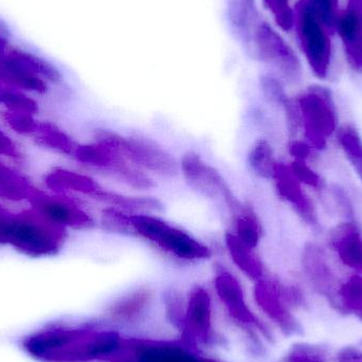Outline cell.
Listing matches in <instances>:
<instances>
[{"instance_id": "1", "label": "cell", "mask_w": 362, "mask_h": 362, "mask_svg": "<svg viewBox=\"0 0 362 362\" xmlns=\"http://www.w3.org/2000/svg\"><path fill=\"white\" fill-rule=\"evenodd\" d=\"M129 223L132 235L146 240L176 261L195 263L212 257V248L206 243L156 213H131Z\"/></svg>"}, {"instance_id": "2", "label": "cell", "mask_w": 362, "mask_h": 362, "mask_svg": "<svg viewBox=\"0 0 362 362\" xmlns=\"http://www.w3.org/2000/svg\"><path fill=\"white\" fill-rule=\"evenodd\" d=\"M67 232L30 208L13 213L0 245H8L28 257H52L63 248Z\"/></svg>"}, {"instance_id": "3", "label": "cell", "mask_w": 362, "mask_h": 362, "mask_svg": "<svg viewBox=\"0 0 362 362\" xmlns=\"http://www.w3.org/2000/svg\"><path fill=\"white\" fill-rule=\"evenodd\" d=\"M293 11V28L300 48L315 76L325 78L329 76L333 57L331 32L321 23L305 0H299Z\"/></svg>"}, {"instance_id": "4", "label": "cell", "mask_w": 362, "mask_h": 362, "mask_svg": "<svg viewBox=\"0 0 362 362\" xmlns=\"http://www.w3.org/2000/svg\"><path fill=\"white\" fill-rule=\"evenodd\" d=\"M295 101L308 144L315 150H323L337 127L331 93L325 87L313 86L298 95Z\"/></svg>"}, {"instance_id": "5", "label": "cell", "mask_w": 362, "mask_h": 362, "mask_svg": "<svg viewBox=\"0 0 362 362\" xmlns=\"http://www.w3.org/2000/svg\"><path fill=\"white\" fill-rule=\"evenodd\" d=\"M180 171L189 187L202 197L225 206L230 217L235 214L244 202L238 199L223 174L202 158L198 153L189 151L180 160Z\"/></svg>"}, {"instance_id": "6", "label": "cell", "mask_w": 362, "mask_h": 362, "mask_svg": "<svg viewBox=\"0 0 362 362\" xmlns=\"http://www.w3.org/2000/svg\"><path fill=\"white\" fill-rule=\"evenodd\" d=\"M112 142L125 159L150 175L173 178L180 173V160L155 140L141 135L123 136L115 132Z\"/></svg>"}, {"instance_id": "7", "label": "cell", "mask_w": 362, "mask_h": 362, "mask_svg": "<svg viewBox=\"0 0 362 362\" xmlns=\"http://www.w3.org/2000/svg\"><path fill=\"white\" fill-rule=\"evenodd\" d=\"M251 50L287 82L296 84L301 81L302 66L299 57L272 25L259 23L253 35Z\"/></svg>"}, {"instance_id": "8", "label": "cell", "mask_w": 362, "mask_h": 362, "mask_svg": "<svg viewBox=\"0 0 362 362\" xmlns=\"http://www.w3.org/2000/svg\"><path fill=\"white\" fill-rule=\"evenodd\" d=\"M30 206L49 223L66 230L91 229L97 225L95 217L72 196L40 191Z\"/></svg>"}, {"instance_id": "9", "label": "cell", "mask_w": 362, "mask_h": 362, "mask_svg": "<svg viewBox=\"0 0 362 362\" xmlns=\"http://www.w3.org/2000/svg\"><path fill=\"white\" fill-rule=\"evenodd\" d=\"M302 268L314 291L333 303L340 283L325 251L318 245H306L302 255Z\"/></svg>"}, {"instance_id": "10", "label": "cell", "mask_w": 362, "mask_h": 362, "mask_svg": "<svg viewBox=\"0 0 362 362\" xmlns=\"http://www.w3.org/2000/svg\"><path fill=\"white\" fill-rule=\"evenodd\" d=\"M335 31L338 32L348 63L362 72V0H346L339 11Z\"/></svg>"}, {"instance_id": "11", "label": "cell", "mask_w": 362, "mask_h": 362, "mask_svg": "<svg viewBox=\"0 0 362 362\" xmlns=\"http://www.w3.org/2000/svg\"><path fill=\"white\" fill-rule=\"evenodd\" d=\"M272 180L274 181L279 196L291 204V208L308 226L318 230L320 225L314 202L304 191L302 187L303 183L293 175L289 165L279 163Z\"/></svg>"}, {"instance_id": "12", "label": "cell", "mask_w": 362, "mask_h": 362, "mask_svg": "<svg viewBox=\"0 0 362 362\" xmlns=\"http://www.w3.org/2000/svg\"><path fill=\"white\" fill-rule=\"evenodd\" d=\"M45 185L50 193L62 195H82L95 200L103 189L91 176L82 172L57 168L49 172L44 180Z\"/></svg>"}, {"instance_id": "13", "label": "cell", "mask_w": 362, "mask_h": 362, "mask_svg": "<svg viewBox=\"0 0 362 362\" xmlns=\"http://www.w3.org/2000/svg\"><path fill=\"white\" fill-rule=\"evenodd\" d=\"M329 246L344 265L362 274V235L353 221L340 223L331 232Z\"/></svg>"}, {"instance_id": "14", "label": "cell", "mask_w": 362, "mask_h": 362, "mask_svg": "<svg viewBox=\"0 0 362 362\" xmlns=\"http://www.w3.org/2000/svg\"><path fill=\"white\" fill-rule=\"evenodd\" d=\"M225 4L234 35L251 50L253 35L259 23L255 0H225Z\"/></svg>"}, {"instance_id": "15", "label": "cell", "mask_w": 362, "mask_h": 362, "mask_svg": "<svg viewBox=\"0 0 362 362\" xmlns=\"http://www.w3.org/2000/svg\"><path fill=\"white\" fill-rule=\"evenodd\" d=\"M0 84L35 95H45L49 90V83L19 67L6 57V53L0 59Z\"/></svg>"}, {"instance_id": "16", "label": "cell", "mask_w": 362, "mask_h": 362, "mask_svg": "<svg viewBox=\"0 0 362 362\" xmlns=\"http://www.w3.org/2000/svg\"><path fill=\"white\" fill-rule=\"evenodd\" d=\"M226 250L236 267L255 280H262L265 274L263 261L257 255V249L249 247L238 240L231 231H227L223 238Z\"/></svg>"}, {"instance_id": "17", "label": "cell", "mask_w": 362, "mask_h": 362, "mask_svg": "<svg viewBox=\"0 0 362 362\" xmlns=\"http://www.w3.org/2000/svg\"><path fill=\"white\" fill-rule=\"evenodd\" d=\"M6 57L12 59L19 67L27 70L30 74L40 76L49 84H59L63 81V74L57 69V66L30 51L16 48L10 45L6 51Z\"/></svg>"}, {"instance_id": "18", "label": "cell", "mask_w": 362, "mask_h": 362, "mask_svg": "<svg viewBox=\"0 0 362 362\" xmlns=\"http://www.w3.org/2000/svg\"><path fill=\"white\" fill-rule=\"evenodd\" d=\"M232 229L230 231L249 247L257 249L264 236V228L259 215L250 204H244L232 215Z\"/></svg>"}, {"instance_id": "19", "label": "cell", "mask_w": 362, "mask_h": 362, "mask_svg": "<svg viewBox=\"0 0 362 362\" xmlns=\"http://www.w3.org/2000/svg\"><path fill=\"white\" fill-rule=\"evenodd\" d=\"M38 192L25 176L0 161V200L30 202Z\"/></svg>"}, {"instance_id": "20", "label": "cell", "mask_w": 362, "mask_h": 362, "mask_svg": "<svg viewBox=\"0 0 362 362\" xmlns=\"http://www.w3.org/2000/svg\"><path fill=\"white\" fill-rule=\"evenodd\" d=\"M332 305L349 316L362 322V276L353 274L340 283Z\"/></svg>"}, {"instance_id": "21", "label": "cell", "mask_w": 362, "mask_h": 362, "mask_svg": "<svg viewBox=\"0 0 362 362\" xmlns=\"http://www.w3.org/2000/svg\"><path fill=\"white\" fill-rule=\"evenodd\" d=\"M247 163L250 171L262 180H272L279 165L272 144L264 138H259L251 144Z\"/></svg>"}, {"instance_id": "22", "label": "cell", "mask_w": 362, "mask_h": 362, "mask_svg": "<svg viewBox=\"0 0 362 362\" xmlns=\"http://www.w3.org/2000/svg\"><path fill=\"white\" fill-rule=\"evenodd\" d=\"M32 138L38 146L63 156L72 157L78 146L71 136L50 122L40 123V129Z\"/></svg>"}, {"instance_id": "23", "label": "cell", "mask_w": 362, "mask_h": 362, "mask_svg": "<svg viewBox=\"0 0 362 362\" xmlns=\"http://www.w3.org/2000/svg\"><path fill=\"white\" fill-rule=\"evenodd\" d=\"M338 144L341 146L346 158L354 168L362 181V141L361 136L353 127H342L337 135Z\"/></svg>"}, {"instance_id": "24", "label": "cell", "mask_w": 362, "mask_h": 362, "mask_svg": "<svg viewBox=\"0 0 362 362\" xmlns=\"http://www.w3.org/2000/svg\"><path fill=\"white\" fill-rule=\"evenodd\" d=\"M0 105L8 112H29L35 116L40 112L37 102L28 93L2 84H0Z\"/></svg>"}, {"instance_id": "25", "label": "cell", "mask_w": 362, "mask_h": 362, "mask_svg": "<svg viewBox=\"0 0 362 362\" xmlns=\"http://www.w3.org/2000/svg\"><path fill=\"white\" fill-rule=\"evenodd\" d=\"M129 214L120 209L104 206L100 215V225L106 231L120 235H132Z\"/></svg>"}, {"instance_id": "26", "label": "cell", "mask_w": 362, "mask_h": 362, "mask_svg": "<svg viewBox=\"0 0 362 362\" xmlns=\"http://www.w3.org/2000/svg\"><path fill=\"white\" fill-rule=\"evenodd\" d=\"M4 121L14 133L28 137H33L37 133L42 123L36 119L35 115L8 110L4 112Z\"/></svg>"}, {"instance_id": "27", "label": "cell", "mask_w": 362, "mask_h": 362, "mask_svg": "<svg viewBox=\"0 0 362 362\" xmlns=\"http://www.w3.org/2000/svg\"><path fill=\"white\" fill-rule=\"evenodd\" d=\"M331 356L327 348L320 344H299L288 355V362H329Z\"/></svg>"}, {"instance_id": "28", "label": "cell", "mask_w": 362, "mask_h": 362, "mask_svg": "<svg viewBox=\"0 0 362 362\" xmlns=\"http://www.w3.org/2000/svg\"><path fill=\"white\" fill-rule=\"evenodd\" d=\"M263 2L281 29L284 31L293 29L295 11L291 6V0H263Z\"/></svg>"}, {"instance_id": "29", "label": "cell", "mask_w": 362, "mask_h": 362, "mask_svg": "<svg viewBox=\"0 0 362 362\" xmlns=\"http://www.w3.org/2000/svg\"><path fill=\"white\" fill-rule=\"evenodd\" d=\"M321 23L329 30L335 31L336 21L339 14V0H305Z\"/></svg>"}, {"instance_id": "30", "label": "cell", "mask_w": 362, "mask_h": 362, "mask_svg": "<svg viewBox=\"0 0 362 362\" xmlns=\"http://www.w3.org/2000/svg\"><path fill=\"white\" fill-rule=\"evenodd\" d=\"M261 87L265 97L269 100L272 103L280 106L281 108L284 107L289 101L291 98L287 95L282 83L272 76H264L261 78Z\"/></svg>"}, {"instance_id": "31", "label": "cell", "mask_w": 362, "mask_h": 362, "mask_svg": "<svg viewBox=\"0 0 362 362\" xmlns=\"http://www.w3.org/2000/svg\"><path fill=\"white\" fill-rule=\"evenodd\" d=\"M291 172L293 175L301 181L303 185H310V187H315V189H319L322 185V180H321L320 176L313 171L305 161L295 160L291 165H289Z\"/></svg>"}, {"instance_id": "32", "label": "cell", "mask_w": 362, "mask_h": 362, "mask_svg": "<svg viewBox=\"0 0 362 362\" xmlns=\"http://www.w3.org/2000/svg\"><path fill=\"white\" fill-rule=\"evenodd\" d=\"M0 157L12 159L21 158V151L14 140L1 129H0Z\"/></svg>"}, {"instance_id": "33", "label": "cell", "mask_w": 362, "mask_h": 362, "mask_svg": "<svg viewBox=\"0 0 362 362\" xmlns=\"http://www.w3.org/2000/svg\"><path fill=\"white\" fill-rule=\"evenodd\" d=\"M334 197H335L336 202L339 206L340 210L344 213V216L348 217L349 219H353L354 211H353L352 204L349 199L348 195L344 189L340 187H335L333 189Z\"/></svg>"}, {"instance_id": "34", "label": "cell", "mask_w": 362, "mask_h": 362, "mask_svg": "<svg viewBox=\"0 0 362 362\" xmlns=\"http://www.w3.org/2000/svg\"><path fill=\"white\" fill-rule=\"evenodd\" d=\"M313 148L308 144L301 141H293L289 146V152L295 157V160L306 161L313 153Z\"/></svg>"}, {"instance_id": "35", "label": "cell", "mask_w": 362, "mask_h": 362, "mask_svg": "<svg viewBox=\"0 0 362 362\" xmlns=\"http://www.w3.org/2000/svg\"><path fill=\"white\" fill-rule=\"evenodd\" d=\"M362 359V351L356 346H344L336 355L337 362H358Z\"/></svg>"}, {"instance_id": "36", "label": "cell", "mask_w": 362, "mask_h": 362, "mask_svg": "<svg viewBox=\"0 0 362 362\" xmlns=\"http://www.w3.org/2000/svg\"><path fill=\"white\" fill-rule=\"evenodd\" d=\"M0 36L8 38L10 36V29L4 19L0 18Z\"/></svg>"}]
</instances>
